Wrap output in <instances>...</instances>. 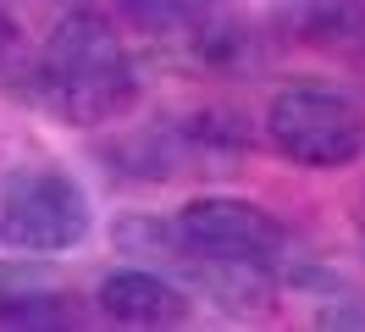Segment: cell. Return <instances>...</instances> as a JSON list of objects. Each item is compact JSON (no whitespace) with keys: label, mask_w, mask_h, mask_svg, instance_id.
<instances>
[{"label":"cell","mask_w":365,"mask_h":332,"mask_svg":"<svg viewBox=\"0 0 365 332\" xmlns=\"http://www.w3.org/2000/svg\"><path fill=\"white\" fill-rule=\"evenodd\" d=\"M182 255H216V261H272L288 243V227L238 194H200L172 216Z\"/></svg>","instance_id":"cell-4"},{"label":"cell","mask_w":365,"mask_h":332,"mask_svg":"<svg viewBox=\"0 0 365 332\" xmlns=\"http://www.w3.org/2000/svg\"><path fill=\"white\" fill-rule=\"evenodd\" d=\"M266 139L282 161L310 166V172H338L365 155V111L321 84L277 89L266 106Z\"/></svg>","instance_id":"cell-2"},{"label":"cell","mask_w":365,"mask_h":332,"mask_svg":"<svg viewBox=\"0 0 365 332\" xmlns=\"http://www.w3.org/2000/svg\"><path fill=\"white\" fill-rule=\"evenodd\" d=\"M294 28L304 39H349V34H365V11L354 0H299Z\"/></svg>","instance_id":"cell-7"},{"label":"cell","mask_w":365,"mask_h":332,"mask_svg":"<svg viewBox=\"0 0 365 332\" xmlns=\"http://www.w3.org/2000/svg\"><path fill=\"white\" fill-rule=\"evenodd\" d=\"M100 310L128 327H178L188 321V293L160 271H111L100 283Z\"/></svg>","instance_id":"cell-5"},{"label":"cell","mask_w":365,"mask_h":332,"mask_svg":"<svg viewBox=\"0 0 365 332\" xmlns=\"http://www.w3.org/2000/svg\"><path fill=\"white\" fill-rule=\"evenodd\" d=\"M138 28H150V34H182L188 22L210 17L222 0H116Z\"/></svg>","instance_id":"cell-8"},{"label":"cell","mask_w":365,"mask_h":332,"mask_svg":"<svg viewBox=\"0 0 365 332\" xmlns=\"http://www.w3.org/2000/svg\"><path fill=\"white\" fill-rule=\"evenodd\" d=\"M116 243L128 249V255H172V261H182V238L178 227L166 221H150V216H128L122 227H116Z\"/></svg>","instance_id":"cell-10"},{"label":"cell","mask_w":365,"mask_h":332,"mask_svg":"<svg viewBox=\"0 0 365 332\" xmlns=\"http://www.w3.org/2000/svg\"><path fill=\"white\" fill-rule=\"evenodd\" d=\"M17 66H23V28H17V17L0 6V78L17 72Z\"/></svg>","instance_id":"cell-11"},{"label":"cell","mask_w":365,"mask_h":332,"mask_svg":"<svg viewBox=\"0 0 365 332\" xmlns=\"http://www.w3.org/2000/svg\"><path fill=\"white\" fill-rule=\"evenodd\" d=\"M182 261H188L194 288L205 299H216L222 310H238V316L272 310L277 283H272V271H266L272 261H216V255H182Z\"/></svg>","instance_id":"cell-6"},{"label":"cell","mask_w":365,"mask_h":332,"mask_svg":"<svg viewBox=\"0 0 365 332\" xmlns=\"http://www.w3.org/2000/svg\"><path fill=\"white\" fill-rule=\"evenodd\" d=\"M61 321H72V310L56 293H39V288L0 293V327H61Z\"/></svg>","instance_id":"cell-9"},{"label":"cell","mask_w":365,"mask_h":332,"mask_svg":"<svg viewBox=\"0 0 365 332\" xmlns=\"http://www.w3.org/2000/svg\"><path fill=\"white\" fill-rule=\"evenodd\" d=\"M39 89L56 106V116H67L78 128H100V122H116L133 111L138 72L106 6L78 0L56 22L45 56H39Z\"/></svg>","instance_id":"cell-1"},{"label":"cell","mask_w":365,"mask_h":332,"mask_svg":"<svg viewBox=\"0 0 365 332\" xmlns=\"http://www.w3.org/2000/svg\"><path fill=\"white\" fill-rule=\"evenodd\" d=\"M89 233V199L67 172L23 166L0 183V243L23 255H56Z\"/></svg>","instance_id":"cell-3"}]
</instances>
